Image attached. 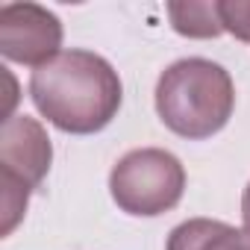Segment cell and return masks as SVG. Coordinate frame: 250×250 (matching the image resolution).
<instances>
[{"label":"cell","mask_w":250,"mask_h":250,"mask_svg":"<svg viewBox=\"0 0 250 250\" xmlns=\"http://www.w3.org/2000/svg\"><path fill=\"white\" fill-rule=\"evenodd\" d=\"M36 109L62 133L103 130L121 106V80L106 59L88 50H65L33 71Z\"/></svg>","instance_id":"1"},{"label":"cell","mask_w":250,"mask_h":250,"mask_svg":"<svg viewBox=\"0 0 250 250\" xmlns=\"http://www.w3.org/2000/svg\"><path fill=\"white\" fill-rule=\"evenodd\" d=\"M235 91L229 74L209 59L174 62L156 85V112L183 139H209L232 115Z\"/></svg>","instance_id":"2"},{"label":"cell","mask_w":250,"mask_h":250,"mask_svg":"<svg viewBox=\"0 0 250 250\" xmlns=\"http://www.w3.org/2000/svg\"><path fill=\"white\" fill-rule=\"evenodd\" d=\"M115 203L130 215H162L177 206L186 188V171L168 150L145 147L127 153L109 177Z\"/></svg>","instance_id":"3"},{"label":"cell","mask_w":250,"mask_h":250,"mask_svg":"<svg viewBox=\"0 0 250 250\" xmlns=\"http://www.w3.org/2000/svg\"><path fill=\"white\" fill-rule=\"evenodd\" d=\"M62 44V24L53 12L36 3L0 6V50L6 59L42 68Z\"/></svg>","instance_id":"4"},{"label":"cell","mask_w":250,"mask_h":250,"mask_svg":"<svg viewBox=\"0 0 250 250\" xmlns=\"http://www.w3.org/2000/svg\"><path fill=\"white\" fill-rule=\"evenodd\" d=\"M50 139L27 115L6 118L0 130V177H9L30 191L42 186L47 168H50Z\"/></svg>","instance_id":"5"},{"label":"cell","mask_w":250,"mask_h":250,"mask_svg":"<svg viewBox=\"0 0 250 250\" xmlns=\"http://www.w3.org/2000/svg\"><path fill=\"white\" fill-rule=\"evenodd\" d=\"M168 250H250V232L221 221L194 218L171 232Z\"/></svg>","instance_id":"6"},{"label":"cell","mask_w":250,"mask_h":250,"mask_svg":"<svg viewBox=\"0 0 250 250\" xmlns=\"http://www.w3.org/2000/svg\"><path fill=\"white\" fill-rule=\"evenodd\" d=\"M174 30L191 39H212L224 33L218 3H168Z\"/></svg>","instance_id":"7"},{"label":"cell","mask_w":250,"mask_h":250,"mask_svg":"<svg viewBox=\"0 0 250 250\" xmlns=\"http://www.w3.org/2000/svg\"><path fill=\"white\" fill-rule=\"evenodd\" d=\"M241 218H244V227L250 232V186L244 188V197H241Z\"/></svg>","instance_id":"8"}]
</instances>
